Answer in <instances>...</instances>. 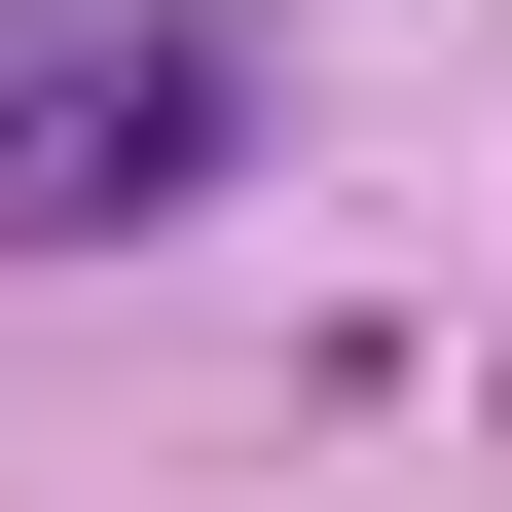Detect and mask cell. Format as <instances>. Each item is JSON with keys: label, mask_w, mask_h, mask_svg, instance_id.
Segmentation results:
<instances>
[{"label": "cell", "mask_w": 512, "mask_h": 512, "mask_svg": "<svg viewBox=\"0 0 512 512\" xmlns=\"http://www.w3.org/2000/svg\"><path fill=\"white\" fill-rule=\"evenodd\" d=\"M183 147H220V37H110V74H0V256H74V220H147Z\"/></svg>", "instance_id": "obj_1"}]
</instances>
